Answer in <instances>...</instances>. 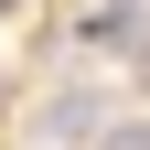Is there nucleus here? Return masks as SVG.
<instances>
[{
    "label": "nucleus",
    "mask_w": 150,
    "mask_h": 150,
    "mask_svg": "<svg viewBox=\"0 0 150 150\" xmlns=\"http://www.w3.org/2000/svg\"><path fill=\"white\" fill-rule=\"evenodd\" d=\"M139 22H150L139 0H97V22H86V43H107V54H118V43H139Z\"/></svg>",
    "instance_id": "nucleus-2"
},
{
    "label": "nucleus",
    "mask_w": 150,
    "mask_h": 150,
    "mask_svg": "<svg viewBox=\"0 0 150 150\" xmlns=\"http://www.w3.org/2000/svg\"><path fill=\"white\" fill-rule=\"evenodd\" d=\"M97 150H150V118H118V129H97Z\"/></svg>",
    "instance_id": "nucleus-3"
},
{
    "label": "nucleus",
    "mask_w": 150,
    "mask_h": 150,
    "mask_svg": "<svg viewBox=\"0 0 150 150\" xmlns=\"http://www.w3.org/2000/svg\"><path fill=\"white\" fill-rule=\"evenodd\" d=\"M97 118H107V107L86 97V86H75V97H54V107H43L32 129H43V139H97Z\"/></svg>",
    "instance_id": "nucleus-1"
}]
</instances>
